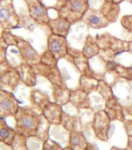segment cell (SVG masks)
<instances>
[{"mask_svg":"<svg viewBox=\"0 0 132 150\" xmlns=\"http://www.w3.org/2000/svg\"><path fill=\"white\" fill-rule=\"evenodd\" d=\"M20 73L21 82L23 83L27 87H34L37 83V73L33 65L27 64L25 62H22L16 67Z\"/></svg>","mask_w":132,"mask_h":150,"instance_id":"obj_15","label":"cell"},{"mask_svg":"<svg viewBox=\"0 0 132 150\" xmlns=\"http://www.w3.org/2000/svg\"><path fill=\"white\" fill-rule=\"evenodd\" d=\"M58 59L48 49L40 54V62L52 68L58 67Z\"/></svg>","mask_w":132,"mask_h":150,"instance_id":"obj_28","label":"cell"},{"mask_svg":"<svg viewBox=\"0 0 132 150\" xmlns=\"http://www.w3.org/2000/svg\"><path fill=\"white\" fill-rule=\"evenodd\" d=\"M100 51L101 48L100 47V45H98V43H97L96 39L92 35H90V34L87 35V37L85 38V44H84L83 48L82 50L83 54L88 59H90V58L98 55Z\"/></svg>","mask_w":132,"mask_h":150,"instance_id":"obj_22","label":"cell"},{"mask_svg":"<svg viewBox=\"0 0 132 150\" xmlns=\"http://www.w3.org/2000/svg\"><path fill=\"white\" fill-rule=\"evenodd\" d=\"M64 150H72V149L70 148L69 146H68V147H65V148H64Z\"/></svg>","mask_w":132,"mask_h":150,"instance_id":"obj_44","label":"cell"},{"mask_svg":"<svg viewBox=\"0 0 132 150\" xmlns=\"http://www.w3.org/2000/svg\"><path fill=\"white\" fill-rule=\"evenodd\" d=\"M85 150H99V149L98 148L95 146L94 144L91 143V142H89V143H88L87 147L85 148Z\"/></svg>","mask_w":132,"mask_h":150,"instance_id":"obj_40","label":"cell"},{"mask_svg":"<svg viewBox=\"0 0 132 150\" xmlns=\"http://www.w3.org/2000/svg\"><path fill=\"white\" fill-rule=\"evenodd\" d=\"M20 108V102L12 92L0 90V117H14Z\"/></svg>","mask_w":132,"mask_h":150,"instance_id":"obj_6","label":"cell"},{"mask_svg":"<svg viewBox=\"0 0 132 150\" xmlns=\"http://www.w3.org/2000/svg\"><path fill=\"white\" fill-rule=\"evenodd\" d=\"M43 150H64V148L53 139H48L44 142Z\"/></svg>","mask_w":132,"mask_h":150,"instance_id":"obj_33","label":"cell"},{"mask_svg":"<svg viewBox=\"0 0 132 150\" xmlns=\"http://www.w3.org/2000/svg\"><path fill=\"white\" fill-rule=\"evenodd\" d=\"M110 123V117L104 110H99L94 114L91 122V128L95 137L99 141L103 142H109Z\"/></svg>","mask_w":132,"mask_h":150,"instance_id":"obj_5","label":"cell"},{"mask_svg":"<svg viewBox=\"0 0 132 150\" xmlns=\"http://www.w3.org/2000/svg\"><path fill=\"white\" fill-rule=\"evenodd\" d=\"M68 56L70 58V62L74 64L76 69L83 76H92L93 72H91V69H90L89 59L83 54V52L68 47Z\"/></svg>","mask_w":132,"mask_h":150,"instance_id":"obj_11","label":"cell"},{"mask_svg":"<svg viewBox=\"0 0 132 150\" xmlns=\"http://www.w3.org/2000/svg\"><path fill=\"white\" fill-rule=\"evenodd\" d=\"M33 67H34L37 76H40L47 79V80L52 83L53 86H66L65 84L62 76L61 74L60 70L58 69V67H49L41 62L37 65H33Z\"/></svg>","mask_w":132,"mask_h":150,"instance_id":"obj_9","label":"cell"},{"mask_svg":"<svg viewBox=\"0 0 132 150\" xmlns=\"http://www.w3.org/2000/svg\"><path fill=\"white\" fill-rule=\"evenodd\" d=\"M1 38H2L8 44L9 46H17V40L18 37L11 34L8 30H2V34H1Z\"/></svg>","mask_w":132,"mask_h":150,"instance_id":"obj_32","label":"cell"},{"mask_svg":"<svg viewBox=\"0 0 132 150\" xmlns=\"http://www.w3.org/2000/svg\"><path fill=\"white\" fill-rule=\"evenodd\" d=\"M104 111L107 113L111 121H119L122 122L125 119L124 108L121 107L115 96L106 101Z\"/></svg>","mask_w":132,"mask_h":150,"instance_id":"obj_14","label":"cell"},{"mask_svg":"<svg viewBox=\"0 0 132 150\" xmlns=\"http://www.w3.org/2000/svg\"><path fill=\"white\" fill-rule=\"evenodd\" d=\"M16 134L15 129L8 125L5 119L0 118V142L11 146Z\"/></svg>","mask_w":132,"mask_h":150,"instance_id":"obj_23","label":"cell"},{"mask_svg":"<svg viewBox=\"0 0 132 150\" xmlns=\"http://www.w3.org/2000/svg\"><path fill=\"white\" fill-rule=\"evenodd\" d=\"M72 23L66 19L58 16L55 19H51L47 27L51 30V33L67 38Z\"/></svg>","mask_w":132,"mask_h":150,"instance_id":"obj_16","label":"cell"},{"mask_svg":"<svg viewBox=\"0 0 132 150\" xmlns=\"http://www.w3.org/2000/svg\"><path fill=\"white\" fill-rule=\"evenodd\" d=\"M89 9V0H66L58 13L59 16L75 23L83 20Z\"/></svg>","mask_w":132,"mask_h":150,"instance_id":"obj_2","label":"cell"},{"mask_svg":"<svg viewBox=\"0 0 132 150\" xmlns=\"http://www.w3.org/2000/svg\"><path fill=\"white\" fill-rule=\"evenodd\" d=\"M44 142L37 136H31L27 138V148L28 150H43Z\"/></svg>","mask_w":132,"mask_h":150,"instance_id":"obj_31","label":"cell"},{"mask_svg":"<svg viewBox=\"0 0 132 150\" xmlns=\"http://www.w3.org/2000/svg\"><path fill=\"white\" fill-rule=\"evenodd\" d=\"M27 6L29 16L34 22L40 25L47 26L50 18L48 9L39 0H24Z\"/></svg>","mask_w":132,"mask_h":150,"instance_id":"obj_7","label":"cell"},{"mask_svg":"<svg viewBox=\"0 0 132 150\" xmlns=\"http://www.w3.org/2000/svg\"><path fill=\"white\" fill-rule=\"evenodd\" d=\"M125 148L127 150H132V136H129L128 138V142Z\"/></svg>","mask_w":132,"mask_h":150,"instance_id":"obj_37","label":"cell"},{"mask_svg":"<svg viewBox=\"0 0 132 150\" xmlns=\"http://www.w3.org/2000/svg\"><path fill=\"white\" fill-rule=\"evenodd\" d=\"M128 52H131L132 53V41L128 42Z\"/></svg>","mask_w":132,"mask_h":150,"instance_id":"obj_43","label":"cell"},{"mask_svg":"<svg viewBox=\"0 0 132 150\" xmlns=\"http://www.w3.org/2000/svg\"><path fill=\"white\" fill-rule=\"evenodd\" d=\"M9 45L2 38H1V45H0V63L4 62L6 60L7 51L9 48Z\"/></svg>","mask_w":132,"mask_h":150,"instance_id":"obj_35","label":"cell"},{"mask_svg":"<svg viewBox=\"0 0 132 150\" xmlns=\"http://www.w3.org/2000/svg\"><path fill=\"white\" fill-rule=\"evenodd\" d=\"M71 91L66 86H53V98L54 102L61 106H65L70 103Z\"/></svg>","mask_w":132,"mask_h":150,"instance_id":"obj_21","label":"cell"},{"mask_svg":"<svg viewBox=\"0 0 132 150\" xmlns=\"http://www.w3.org/2000/svg\"><path fill=\"white\" fill-rule=\"evenodd\" d=\"M122 123L124 125V128L128 136H132V120L131 119H124Z\"/></svg>","mask_w":132,"mask_h":150,"instance_id":"obj_36","label":"cell"},{"mask_svg":"<svg viewBox=\"0 0 132 150\" xmlns=\"http://www.w3.org/2000/svg\"><path fill=\"white\" fill-rule=\"evenodd\" d=\"M99 81L100 79L94 76H87L81 75L79 78V86L82 90H83L88 94L97 90Z\"/></svg>","mask_w":132,"mask_h":150,"instance_id":"obj_24","label":"cell"},{"mask_svg":"<svg viewBox=\"0 0 132 150\" xmlns=\"http://www.w3.org/2000/svg\"><path fill=\"white\" fill-rule=\"evenodd\" d=\"M52 125L47 121V119L44 117L43 114H40V122L38 125L37 131L36 136L40 139L42 141L45 142L50 139V129Z\"/></svg>","mask_w":132,"mask_h":150,"instance_id":"obj_25","label":"cell"},{"mask_svg":"<svg viewBox=\"0 0 132 150\" xmlns=\"http://www.w3.org/2000/svg\"><path fill=\"white\" fill-rule=\"evenodd\" d=\"M89 142L83 131H72L69 133L68 146L72 150H85Z\"/></svg>","mask_w":132,"mask_h":150,"instance_id":"obj_20","label":"cell"},{"mask_svg":"<svg viewBox=\"0 0 132 150\" xmlns=\"http://www.w3.org/2000/svg\"><path fill=\"white\" fill-rule=\"evenodd\" d=\"M62 106L55 102H50L43 109L42 114L52 125H59L61 123L63 114Z\"/></svg>","mask_w":132,"mask_h":150,"instance_id":"obj_13","label":"cell"},{"mask_svg":"<svg viewBox=\"0 0 132 150\" xmlns=\"http://www.w3.org/2000/svg\"><path fill=\"white\" fill-rule=\"evenodd\" d=\"M0 83L1 90L13 92L21 82L20 73L17 69L13 67L6 61L0 63Z\"/></svg>","mask_w":132,"mask_h":150,"instance_id":"obj_4","label":"cell"},{"mask_svg":"<svg viewBox=\"0 0 132 150\" xmlns=\"http://www.w3.org/2000/svg\"><path fill=\"white\" fill-rule=\"evenodd\" d=\"M12 148L13 150H28L27 148V137L23 134L16 133L12 142Z\"/></svg>","mask_w":132,"mask_h":150,"instance_id":"obj_29","label":"cell"},{"mask_svg":"<svg viewBox=\"0 0 132 150\" xmlns=\"http://www.w3.org/2000/svg\"><path fill=\"white\" fill-rule=\"evenodd\" d=\"M78 118L76 116H72L69 114H65L63 112L62 119L61 125L68 131L72 132V131H82L79 128V124H78Z\"/></svg>","mask_w":132,"mask_h":150,"instance_id":"obj_26","label":"cell"},{"mask_svg":"<svg viewBox=\"0 0 132 150\" xmlns=\"http://www.w3.org/2000/svg\"><path fill=\"white\" fill-rule=\"evenodd\" d=\"M40 114L30 107H20L13 117L15 119L14 129L16 133L26 137L36 136Z\"/></svg>","mask_w":132,"mask_h":150,"instance_id":"obj_1","label":"cell"},{"mask_svg":"<svg viewBox=\"0 0 132 150\" xmlns=\"http://www.w3.org/2000/svg\"><path fill=\"white\" fill-rule=\"evenodd\" d=\"M47 49L53 53L58 60L65 58L68 55L69 46L65 37L51 33L47 37Z\"/></svg>","mask_w":132,"mask_h":150,"instance_id":"obj_8","label":"cell"},{"mask_svg":"<svg viewBox=\"0 0 132 150\" xmlns=\"http://www.w3.org/2000/svg\"><path fill=\"white\" fill-rule=\"evenodd\" d=\"M20 19L14 8L13 0H0V25L2 30L16 28L20 26Z\"/></svg>","mask_w":132,"mask_h":150,"instance_id":"obj_3","label":"cell"},{"mask_svg":"<svg viewBox=\"0 0 132 150\" xmlns=\"http://www.w3.org/2000/svg\"><path fill=\"white\" fill-rule=\"evenodd\" d=\"M114 73L121 76L122 78L125 79L132 80V66L131 67H127V66H124L120 64H116V69Z\"/></svg>","mask_w":132,"mask_h":150,"instance_id":"obj_30","label":"cell"},{"mask_svg":"<svg viewBox=\"0 0 132 150\" xmlns=\"http://www.w3.org/2000/svg\"><path fill=\"white\" fill-rule=\"evenodd\" d=\"M70 103L76 109H89L91 106V100L89 94L79 88L71 91Z\"/></svg>","mask_w":132,"mask_h":150,"instance_id":"obj_17","label":"cell"},{"mask_svg":"<svg viewBox=\"0 0 132 150\" xmlns=\"http://www.w3.org/2000/svg\"><path fill=\"white\" fill-rule=\"evenodd\" d=\"M0 149L1 150H13L11 146H9V145H6V144L2 143L1 142L0 143Z\"/></svg>","mask_w":132,"mask_h":150,"instance_id":"obj_38","label":"cell"},{"mask_svg":"<svg viewBox=\"0 0 132 150\" xmlns=\"http://www.w3.org/2000/svg\"><path fill=\"white\" fill-rule=\"evenodd\" d=\"M120 4H116L112 2H105L100 7L99 10L105 16L107 20L110 23H115L120 15Z\"/></svg>","mask_w":132,"mask_h":150,"instance_id":"obj_19","label":"cell"},{"mask_svg":"<svg viewBox=\"0 0 132 150\" xmlns=\"http://www.w3.org/2000/svg\"><path fill=\"white\" fill-rule=\"evenodd\" d=\"M124 114L125 116L127 114H129L131 116V120H132V107H130V108H124Z\"/></svg>","mask_w":132,"mask_h":150,"instance_id":"obj_39","label":"cell"},{"mask_svg":"<svg viewBox=\"0 0 132 150\" xmlns=\"http://www.w3.org/2000/svg\"><path fill=\"white\" fill-rule=\"evenodd\" d=\"M110 150H127L126 148H122V147H117V146H113L111 148H110Z\"/></svg>","mask_w":132,"mask_h":150,"instance_id":"obj_42","label":"cell"},{"mask_svg":"<svg viewBox=\"0 0 132 150\" xmlns=\"http://www.w3.org/2000/svg\"><path fill=\"white\" fill-rule=\"evenodd\" d=\"M82 21L85 23L88 27L94 29H102L110 24V23L101 13L99 9L97 10L91 8L88 9V11L85 13Z\"/></svg>","mask_w":132,"mask_h":150,"instance_id":"obj_12","label":"cell"},{"mask_svg":"<svg viewBox=\"0 0 132 150\" xmlns=\"http://www.w3.org/2000/svg\"><path fill=\"white\" fill-rule=\"evenodd\" d=\"M121 24L128 32L132 33V14L124 16L121 20Z\"/></svg>","mask_w":132,"mask_h":150,"instance_id":"obj_34","label":"cell"},{"mask_svg":"<svg viewBox=\"0 0 132 150\" xmlns=\"http://www.w3.org/2000/svg\"><path fill=\"white\" fill-rule=\"evenodd\" d=\"M97 91L106 101L109 100L110 99H112L113 97H114L111 86L103 79H100V81H99Z\"/></svg>","mask_w":132,"mask_h":150,"instance_id":"obj_27","label":"cell"},{"mask_svg":"<svg viewBox=\"0 0 132 150\" xmlns=\"http://www.w3.org/2000/svg\"><path fill=\"white\" fill-rule=\"evenodd\" d=\"M104 1H107V2H112L114 3H116V4H121V2H124V0H104Z\"/></svg>","mask_w":132,"mask_h":150,"instance_id":"obj_41","label":"cell"},{"mask_svg":"<svg viewBox=\"0 0 132 150\" xmlns=\"http://www.w3.org/2000/svg\"><path fill=\"white\" fill-rule=\"evenodd\" d=\"M16 47L20 51L23 62L30 65H35L40 63V55L29 41L18 37Z\"/></svg>","mask_w":132,"mask_h":150,"instance_id":"obj_10","label":"cell"},{"mask_svg":"<svg viewBox=\"0 0 132 150\" xmlns=\"http://www.w3.org/2000/svg\"><path fill=\"white\" fill-rule=\"evenodd\" d=\"M30 104L31 107L40 114H42L43 109L50 103L49 96L40 90H32L30 91Z\"/></svg>","mask_w":132,"mask_h":150,"instance_id":"obj_18","label":"cell"}]
</instances>
